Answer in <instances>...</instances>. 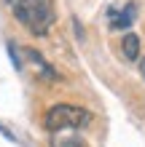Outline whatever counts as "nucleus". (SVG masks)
Returning a JSON list of instances; mask_svg holds the SVG:
<instances>
[{"label":"nucleus","mask_w":145,"mask_h":147,"mask_svg":"<svg viewBox=\"0 0 145 147\" xmlns=\"http://www.w3.org/2000/svg\"><path fill=\"white\" fill-rule=\"evenodd\" d=\"M14 16L32 35H46L54 24V3L51 0H8Z\"/></svg>","instance_id":"1"},{"label":"nucleus","mask_w":145,"mask_h":147,"mask_svg":"<svg viewBox=\"0 0 145 147\" xmlns=\"http://www.w3.org/2000/svg\"><path fill=\"white\" fill-rule=\"evenodd\" d=\"M91 123V112L75 105H57L46 112V131L59 134V131H70V128H86Z\"/></svg>","instance_id":"2"},{"label":"nucleus","mask_w":145,"mask_h":147,"mask_svg":"<svg viewBox=\"0 0 145 147\" xmlns=\"http://www.w3.org/2000/svg\"><path fill=\"white\" fill-rule=\"evenodd\" d=\"M134 16H137V5L134 3H126L124 8H108V22L113 30H126L129 24L134 22Z\"/></svg>","instance_id":"3"},{"label":"nucleus","mask_w":145,"mask_h":147,"mask_svg":"<svg viewBox=\"0 0 145 147\" xmlns=\"http://www.w3.org/2000/svg\"><path fill=\"white\" fill-rule=\"evenodd\" d=\"M22 54L30 59V64H32V67H35L38 78H57V72H54V70H51V67H48V64L43 62V56H40L38 51H32V48H24Z\"/></svg>","instance_id":"4"},{"label":"nucleus","mask_w":145,"mask_h":147,"mask_svg":"<svg viewBox=\"0 0 145 147\" xmlns=\"http://www.w3.org/2000/svg\"><path fill=\"white\" fill-rule=\"evenodd\" d=\"M121 51H124V56L129 59V62H134V59L140 56V38L137 35H124V40H121Z\"/></svg>","instance_id":"5"},{"label":"nucleus","mask_w":145,"mask_h":147,"mask_svg":"<svg viewBox=\"0 0 145 147\" xmlns=\"http://www.w3.org/2000/svg\"><path fill=\"white\" fill-rule=\"evenodd\" d=\"M140 72H142V78H145V59L140 62Z\"/></svg>","instance_id":"6"}]
</instances>
